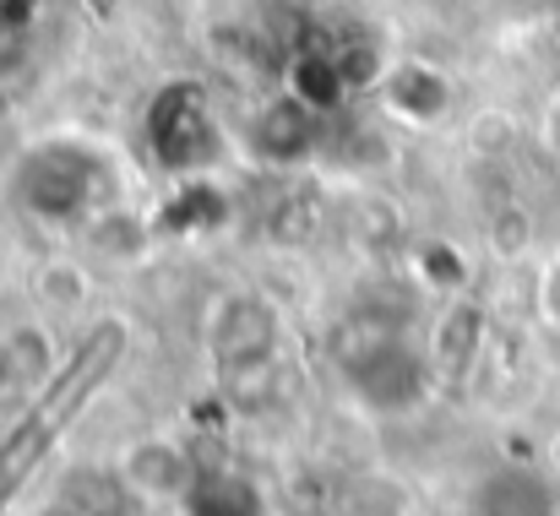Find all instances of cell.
I'll return each instance as SVG.
<instances>
[{
	"label": "cell",
	"mask_w": 560,
	"mask_h": 516,
	"mask_svg": "<svg viewBox=\"0 0 560 516\" xmlns=\"http://www.w3.org/2000/svg\"><path fill=\"white\" fill-rule=\"evenodd\" d=\"M126 348H131V327L120 316H104V321H93V332L82 343L60 359V370H49V380L33 391V402L22 408V419L0 441V506L16 501L27 490V479L49 462V452L66 441V430L77 424V413L120 370Z\"/></svg>",
	"instance_id": "6da1fadb"
},
{
	"label": "cell",
	"mask_w": 560,
	"mask_h": 516,
	"mask_svg": "<svg viewBox=\"0 0 560 516\" xmlns=\"http://www.w3.org/2000/svg\"><path fill=\"white\" fill-rule=\"evenodd\" d=\"M338 370L349 380V391L371 408V413H402L424 397L430 364L419 359V348L402 343L392 327L354 321L338 338Z\"/></svg>",
	"instance_id": "7a4b0ae2"
},
{
	"label": "cell",
	"mask_w": 560,
	"mask_h": 516,
	"mask_svg": "<svg viewBox=\"0 0 560 516\" xmlns=\"http://www.w3.org/2000/svg\"><path fill=\"white\" fill-rule=\"evenodd\" d=\"M278 348H283V321L261 294H229L212 305L207 353H212V370L229 391L267 386L278 370Z\"/></svg>",
	"instance_id": "3957f363"
},
{
	"label": "cell",
	"mask_w": 560,
	"mask_h": 516,
	"mask_svg": "<svg viewBox=\"0 0 560 516\" xmlns=\"http://www.w3.org/2000/svg\"><path fill=\"white\" fill-rule=\"evenodd\" d=\"M98 159L71 148V142H49V148H33L16 169V196L33 218H49V223H71L82 212H98L104 196H98Z\"/></svg>",
	"instance_id": "277c9868"
},
{
	"label": "cell",
	"mask_w": 560,
	"mask_h": 516,
	"mask_svg": "<svg viewBox=\"0 0 560 516\" xmlns=\"http://www.w3.org/2000/svg\"><path fill=\"white\" fill-rule=\"evenodd\" d=\"M148 148L164 169L201 174L223 159V131L212 120V104L196 82H170L148 109Z\"/></svg>",
	"instance_id": "5b68a950"
},
{
	"label": "cell",
	"mask_w": 560,
	"mask_h": 516,
	"mask_svg": "<svg viewBox=\"0 0 560 516\" xmlns=\"http://www.w3.org/2000/svg\"><path fill=\"white\" fill-rule=\"evenodd\" d=\"M468 516H556V490L534 468H495L468 495Z\"/></svg>",
	"instance_id": "8992f818"
},
{
	"label": "cell",
	"mask_w": 560,
	"mask_h": 516,
	"mask_svg": "<svg viewBox=\"0 0 560 516\" xmlns=\"http://www.w3.org/2000/svg\"><path fill=\"white\" fill-rule=\"evenodd\" d=\"M120 479L131 484L137 501H180V495H190V462L175 441H142V446H131Z\"/></svg>",
	"instance_id": "52a82bcc"
},
{
	"label": "cell",
	"mask_w": 560,
	"mask_h": 516,
	"mask_svg": "<svg viewBox=\"0 0 560 516\" xmlns=\"http://www.w3.org/2000/svg\"><path fill=\"white\" fill-rule=\"evenodd\" d=\"M381 87H386L392 115H402L408 126H435V120L446 115V104H452V82H446L435 66H419V60L392 66V71L381 77Z\"/></svg>",
	"instance_id": "ba28073f"
},
{
	"label": "cell",
	"mask_w": 560,
	"mask_h": 516,
	"mask_svg": "<svg viewBox=\"0 0 560 516\" xmlns=\"http://www.w3.org/2000/svg\"><path fill=\"white\" fill-rule=\"evenodd\" d=\"M250 142H256L261 159H272V164H294V159H305L311 142H316V109L300 104L294 93H283V98H272V104L256 115Z\"/></svg>",
	"instance_id": "9c48e42d"
},
{
	"label": "cell",
	"mask_w": 560,
	"mask_h": 516,
	"mask_svg": "<svg viewBox=\"0 0 560 516\" xmlns=\"http://www.w3.org/2000/svg\"><path fill=\"white\" fill-rule=\"evenodd\" d=\"M479 343H485V316L479 305L468 300H452L435 321V338H430V375L435 380H463L468 364L479 359Z\"/></svg>",
	"instance_id": "30bf717a"
},
{
	"label": "cell",
	"mask_w": 560,
	"mask_h": 516,
	"mask_svg": "<svg viewBox=\"0 0 560 516\" xmlns=\"http://www.w3.org/2000/svg\"><path fill=\"white\" fill-rule=\"evenodd\" d=\"M131 501H137V495H131V484H126L120 473H93V468H82V473H71V479L60 484L49 516H126Z\"/></svg>",
	"instance_id": "8fae6325"
},
{
	"label": "cell",
	"mask_w": 560,
	"mask_h": 516,
	"mask_svg": "<svg viewBox=\"0 0 560 516\" xmlns=\"http://www.w3.org/2000/svg\"><path fill=\"white\" fill-rule=\"evenodd\" d=\"M186 516H267L245 479H207L186 495Z\"/></svg>",
	"instance_id": "7c38bea8"
},
{
	"label": "cell",
	"mask_w": 560,
	"mask_h": 516,
	"mask_svg": "<svg viewBox=\"0 0 560 516\" xmlns=\"http://www.w3.org/2000/svg\"><path fill=\"white\" fill-rule=\"evenodd\" d=\"M88 234H93L98 256H115V261H126V256H142V245H148V228H142V218H131V212H120V207H98Z\"/></svg>",
	"instance_id": "4fadbf2b"
},
{
	"label": "cell",
	"mask_w": 560,
	"mask_h": 516,
	"mask_svg": "<svg viewBox=\"0 0 560 516\" xmlns=\"http://www.w3.org/2000/svg\"><path fill=\"white\" fill-rule=\"evenodd\" d=\"M38 294H44L55 310H77V305H82V272L66 267V261H55L49 272H38Z\"/></svg>",
	"instance_id": "5bb4252c"
},
{
	"label": "cell",
	"mask_w": 560,
	"mask_h": 516,
	"mask_svg": "<svg viewBox=\"0 0 560 516\" xmlns=\"http://www.w3.org/2000/svg\"><path fill=\"white\" fill-rule=\"evenodd\" d=\"M539 316L560 327V256H550V267L539 272Z\"/></svg>",
	"instance_id": "9a60e30c"
},
{
	"label": "cell",
	"mask_w": 560,
	"mask_h": 516,
	"mask_svg": "<svg viewBox=\"0 0 560 516\" xmlns=\"http://www.w3.org/2000/svg\"><path fill=\"white\" fill-rule=\"evenodd\" d=\"M16 386V370H11V353H5V332H0V391Z\"/></svg>",
	"instance_id": "2e32d148"
}]
</instances>
